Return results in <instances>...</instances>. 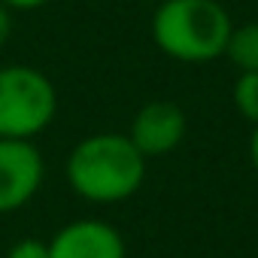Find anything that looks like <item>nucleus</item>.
<instances>
[{
  "mask_svg": "<svg viewBox=\"0 0 258 258\" xmlns=\"http://www.w3.org/2000/svg\"><path fill=\"white\" fill-rule=\"evenodd\" d=\"M43 155L31 140L0 137V213L22 210L43 185Z\"/></svg>",
  "mask_w": 258,
  "mask_h": 258,
  "instance_id": "4",
  "label": "nucleus"
},
{
  "mask_svg": "<svg viewBox=\"0 0 258 258\" xmlns=\"http://www.w3.org/2000/svg\"><path fill=\"white\" fill-rule=\"evenodd\" d=\"M231 100L246 121L258 124V73H240L234 82Z\"/></svg>",
  "mask_w": 258,
  "mask_h": 258,
  "instance_id": "8",
  "label": "nucleus"
},
{
  "mask_svg": "<svg viewBox=\"0 0 258 258\" xmlns=\"http://www.w3.org/2000/svg\"><path fill=\"white\" fill-rule=\"evenodd\" d=\"M49 258H124V237L100 219H79L49 240Z\"/></svg>",
  "mask_w": 258,
  "mask_h": 258,
  "instance_id": "6",
  "label": "nucleus"
},
{
  "mask_svg": "<svg viewBox=\"0 0 258 258\" xmlns=\"http://www.w3.org/2000/svg\"><path fill=\"white\" fill-rule=\"evenodd\" d=\"M0 4L13 13V10H40V7L49 4V0H0Z\"/></svg>",
  "mask_w": 258,
  "mask_h": 258,
  "instance_id": "10",
  "label": "nucleus"
},
{
  "mask_svg": "<svg viewBox=\"0 0 258 258\" xmlns=\"http://www.w3.org/2000/svg\"><path fill=\"white\" fill-rule=\"evenodd\" d=\"M249 158H252V167L258 170V124L252 127V137H249Z\"/></svg>",
  "mask_w": 258,
  "mask_h": 258,
  "instance_id": "12",
  "label": "nucleus"
},
{
  "mask_svg": "<svg viewBox=\"0 0 258 258\" xmlns=\"http://www.w3.org/2000/svg\"><path fill=\"white\" fill-rule=\"evenodd\" d=\"M58 112L52 79L28 64L0 67V137L31 140L43 134Z\"/></svg>",
  "mask_w": 258,
  "mask_h": 258,
  "instance_id": "3",
  "label": "nucleus"
},
{
  "mask_svg": "<svg viewBox=\"0 0 258 258\" xmlns=\"http://www.w3.org/2000/svg\"><path fill=\"white\" fill-rule=\"evenodd\" d=\"M7 258H49V243H46V240H37V237L16 240V243L10 246Z\"/></svg>",
  "mask_w": 258,
  "mask_h": 258,
  "instance_id": "9",
  "label": "nucleus"
},
{
  "mask_svg": "<svg viewBox=\"0 0 258 258\" xmlns=\"http://www.w3.org/2000/svg\"><path fill=\"white\" fill-rule=\"evenodd\" d=\"M67 182L88 204H121L140 191L146 158L127 134H91L67 158Z\"/></svg>",
  "mask_w": 258,
  "mask_h": 258,
  "instance_id": "1",
  "label": "nucleus"
},
{
  "mask_svg": "<svg viewBox=\"0 0 258 258\" xmlns=\"http://www.w3.org/2000/svg\"><path fill=\"white\" fill-rule=\"evenodd\" d=\"M231 28V16L219 0H164L152 16L155 46L182 64L222 58Z\"/></svg>",
  "mask_w": 258,
  "mask_h": 258,
  "instance_id": "2",
  "label": "nucleus"
},
{
  "mask_svg": "<svg viewBox=\"0 0 258 258\" xmlns=\"http://www.w3.org/2000/svg\"><path fill=\"white\" fill-rule=\"evenodd\" d=\"M225 55L240 73H258V22L231 28Z\"/></svg>",
  "mask_w": 258,
  "mask_h": 258,
  "instance_id": "7",
  "label": "nucleus"
},
{
  "mask_svg": "<svg viewBox=\"0 0 258 258\" xmlns=\"http://www.w3.org/2000/svg\"><path fill=\"white\" fill-rule=\"evenodd\" d=\"M127 137L143 158L170 155L185 137V112L173 100H149L134 115Z\"/></svg>",
  "mask_w": 258,
  "mask_h": 258,
  "instance_id": "5",
  "label": "nucleus"
},
{
  "mask_svg": "<svg viewBox=\"0 0 258 258\" xmlns=\"http://www.w3.org/2000/svg\"><path fill=\"white\" fill-rule=\"evenodd\" d=\"M10 31H13V16H10V10L4 4H0V46L10 40Z\"/></svg>",
  "mask_w": 258,
  "mask_h": 258,
  "instance_id": "11",
  "label": "nucleus"
}]
</instances>
